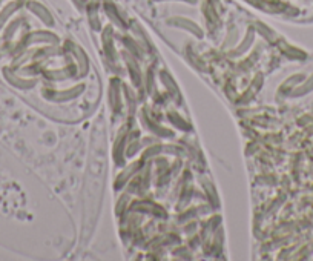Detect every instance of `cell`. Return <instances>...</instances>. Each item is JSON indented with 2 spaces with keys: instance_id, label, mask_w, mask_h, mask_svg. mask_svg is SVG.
Listing matches in <instances>:
<instances>
[{
  "instance_id": "1",
  "label": "cell",
  "mask_w": 313,
  "mask_h": 261,
  "mask_svg": "<svg viewBox=\"0 0 313 261\" xmlns=\"http://www.w3.org/2000/svg\"><path fill=\"white\" fill-rule=\"evenodd\" d=\"M181 22H177V20H173L172 24H175V25H178V26H183V28H188V29H191L192 32H195L196 36L198 37H201V29L196 26L195 24H191V22H188L186 19H180Z\"/></svg>"
},
{
  "instance_id": "2",
  "label": "cell",
  "mask_w": 313,
  "mask_h": 261,
  "mask_svg": "<svg viewBox=\"0 0 313 261\" xmlns=\"http://www.w3.org/2000/svg\"><path fill=\"white\" fill-rule=\"evenodd\" d=\"M189 2H195V0H189Z\"/></svg>"
}]
</instances>
